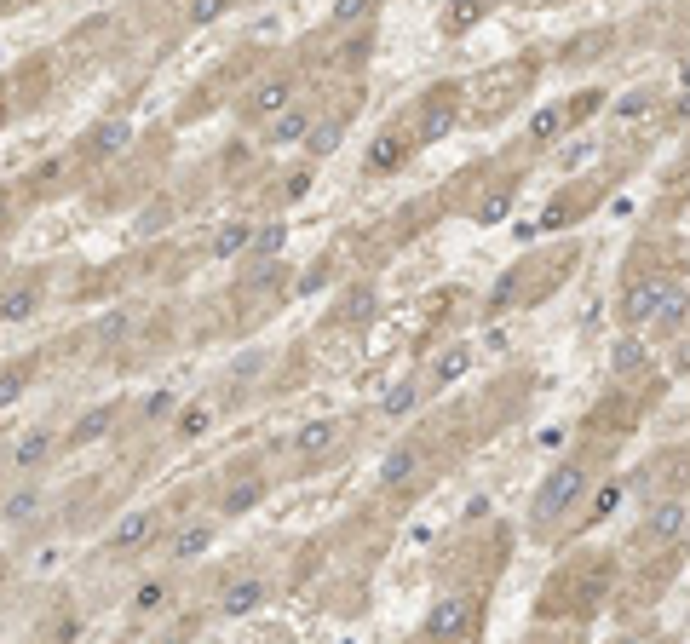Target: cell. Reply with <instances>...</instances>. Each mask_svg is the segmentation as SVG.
<instances>
[{"label": "cell", "mask_w": 690, "mask_h": 644, "mask_svg": "<svg viewBox=\"0 0 690 644\" xmlns=\"http://www.w3.org/2000/svg\"><path fill=\"white\" fill-rule=\"evenodd\" d=\"M0 581H6V558H0Z\"/></svg>", "instance_id": "obj_48"}, {"label": "cell", "mask_w": 690, "mask_h": 644, "mask_svg": "<svg viewBox=\"0 0 690 644\" xmlns=\"http://www.w3.org/2000/svg\"><path fill=\"white\" fill-rule=\"evenodd\" d=\"M374 311H380V294H374L368 282L345 288V294H340V305H334V317H340V322H351V328H368V322H374Z\"/></svg>", "instance_id": "obj_23"}, {"label": "cell", "mask_w": 690, "mask_h": 644, "mask_svg": "<svg viewBox=\"0 0 690 644\" xmlns=\"http://www.w3.org/2000/svg\"><path fill=\"white\" fill-rule=\"evenodd\" d=\"M685 322H690V288H685V282H673V288L656 299V311H650V322H644V328H656V334L667 340V334H679Z\"/></svg>", "instance_id": "obj_20"}, {"label": "cell", "mask_w": 690, "mask_h": 644, "mask_svg": "<svg viewBox=\"0 0 690 644\" xmlns=\"http://www.w3.org/2000/svg\"><path fill=\"white\" fill-rule=\"evenodd\" d=\"M426 391H432V386H426V374H409V380H397V386L386 391V403H380V409H386L391 420H409V414L420 409V397H426Z\"/></svg>", "instance_id": "obj_25"}, {"label": "cell", "mask_w": 690, "mask_h": 644, "mask_svg": "<svg viewBox=\"0 0 690 644\" xmlns=\"http://www.w3.org/2000/svg\"><path fill=\"white\" fill-rule=\"evenodd\" d=\"M489 6L495 0H443V35H466V29H478L483 18H489Z\"/></svg>", "instance_id": "obj_24"}, {"label": "cell", "mask_w": 690, "mask_h": 644, "mask_svg": "<svg viewBox=\"0 0 690 644\" xmlns=\"http://www.w3.org/2000/svg\"><path fill=\"white\" fill-rule=\"evenodd\" d=\"M6 472H12V449H6V443H0V478H6Z\"/></svg>", "instance_id": "obj_45"}, {"label": "cell", "mask_w": 690, "mask_h": 644, "mask_svg": "<svg viewBox=\"0 0 690 644\" xmlns=\"http://www.w3.org/2000/svg\"><path fill=\"white\" fill-rule=\"evenodd\" d=\"M265 495H271V478H265L253 460H242V466L230 472V483L219 489V518H242V512H253Z\"/></svg>", "instance_id": "obj_10"}, {"label": "cell", "mask_w": 690, "mask_h": 644, "mask_svg": "<svg viewBox=\"0 0 690 644\" xmlns=\"http://www.w3.org/2000/svg\"><path fill=\"white\" fill-rule=\"evenodd\" d=\"M6 121H12V110H6V98H0V127H6Z\"/></svg>", "instance_id": "obj_47"}, {"label": "cell", "mask_w": 690, "mask_h": 644, "mask_svg": "<svg viewBox=\"0 0 690 644\" xmlns=\"http://www.w3.org/2000/svg\"><path fill=\"white\" fill-rule=\"evenodd\" d=\"M202 432H213V403H207V397L184 403V409H173V437H179V443H196Z\"/></svg>", "instance_id": "obj_26"}, {"label": "cell", "mask_w": 690, "mask_h": 644, "mask_svg": "<svg viewBox=\"0 0 690 644\" xmlns=\"http://www.w3.org/2000/svg\"><path fill=\"white\" fill-rule=\"evenodd\" d=\"M265 598H271V581H265V575H230L225 587H219V598H213V610L225 621H248Z\"/></svg>", "instance_id": "obj_12"}, {"label": "cell", "mask_w": 690, "mask_h": 644, "mask_svg": "<svg viewBox=\"0 0 690 644\" xmlns=\"http://www.w3.org/2000/svg\"><path fill=\"white\" fill-rule=\"evenodd\" d=\"M685 535V501H650L639 524V547H662V541H679Z\"/></svg>", "instance_id": "obj_17"}, {"label": "cell", "mask_w": 690, "mask_h": 644, "mask_svg": "<svg viewBox=\"0 0 690 644\" xmlns=\"http://www.w3.org/2000/svg\"><path fill=\"white\" fill-rule=\"evenodd\" d=\"M512 190H518V184L501 179L495 190H489V196H483V202H478V225H501V219H506V207H512Z\"/></svg>", "instance_id": "obj_33"}, {"label": "cell", "mask_w": 690, "mask_h": 644, "mask_svg": "<svg viewBox=\"0 0 690 644\" xmlns=\"http://www.w3.org/2000/svg\"><path fill=\"white\" fill-rule=\"evenodd\" d=\"M483 627V598L478 593H443L426 610V621H420V633L426 639H472Z\"/></svg>", "instance_id": "obj_4"}, {"label": "cell", "mask_w": 690, "mask_h": 644, "mask_svg": "<svg viewBox=\"0 0 690 644\" xmlns=\"http://www.w3.org/2000/svg\"><path fill=\"white\" fill-rule=\"evenodd\" d=\"M64 173H69V156L46 161V167H35V184H29V196H58L64 190Z\"/></svg>", "instance_id": "obj_34"}, {"label": "cell", "mask_w": 690, "mask_h": 644, "mask_svg": "<svg viewBox=\"0 0 690 644\" xmlns=\"http://www.w3.org/2000/svg\"><path fill=\"white\" fill-rule=\"evenodd\" d=\"M472 368V345H449L443 357L432 363V374H426V386H449V380H460Z\"/></svg>", "instance_id": "obj_31"}, {"label": "cell", "mask_w": 690, "mask_h": 644, "mask_svg": "<svg viewBox=\"0 0 690 644\" xmlns=\"http://www.w3.org/2000/svg\"><path fill=\"white\" fill-rule=\"evenodd\" d=\"M414 150H420V138H414L409 121H386V127L374 133V144H368V156H363V179H386V173H403Z\"/></svg>", "instance_id": "obj_5"}, {"label": "cell", "mask_w": 690, "mask_h": 644, "mask_svg": "<svg viewBox=\"0 0 690 644\" xmlns=\"http://www.w3.org/2000/svg\"><path fill=\"white\" fill-rule=\"evenodd\" d=\"M587 489H593V466H587V460H558L547 478H541V489L529 495V529L547 535V529H558L564 518H575V506L587 501Z\"/></svg>", "instance_id": "obj_1"}, {"label": "cell", "mask_w": 690, "mask_h": 644, "mask_svg": "<svg viewBox=\"0 0 690 644\" xmlns=\"http://www.w3.org/2000/svg\"><path fill=\"white\" fill-rule=\"evenodd\" d=\"M121 426V403H92L75 426L64 432V455H75V449H87V443H104V437Z\"/></svg>", "instance_id": "obj_14"}, {"label": "cell", "mask_w": 690, "mask_h": 644, "mask_svg": "<svg viewBox=\"0 0 690 644\" xmlns=\"http://www.w3.org/2000/svg\"><path fill=\"white\" fill-rule=\"evenodd\" d=\"M58 455H64V432H58V426H29V432L12 443V472H18V478H41Z\"/></svg>", "instance_id": "obj_8"}, {"label": "cell", "mask_w": 690, "mask_h": 644, "mask_svg": "<svg viewBox=\"0 0 690 644\" xmlns=\"http://www.w3.org/2000/svg\"><path fill=\"white\" fill-rule=\"evenodd\" d=\"M420 478V449L414 443H397L386 460H380V489H409Z\"/></svg>", "instance_id": "obj_21"}, {"label": "cell", "mask_w": 690, "mask_h": 644, "mask_svg": "<svg viewBox=\"0 0 690 644\" xmlns=\"http://www.w3.org/2000/svg\"><path fill=\"white\" fill-rule=\"evenodd\" d=\"M667 127H690V87H685V98L673 104V115H667Z\"/></svg>", "instance_id": "obj_44"}, {"label": "cell", "mask_w": 690, "mask_h": 644, "mask_svg": "<svg viewBox=\"0 0 690 644\" xmlns=\"http://www.w3.org/2000/svg\"><path fill=\"white\" fill-rule=\"evenodd\" d=\"M650 104H656V87H639L633 98H621V104H616V121H639Z\"/></svg>", "instance_id": "obj_37"}, {"label": "cell", "mask_w": 690, "mask_h": 644, "mask_svg": "<svg viewBox=\"0 0 690 644\" xmlns=\"http://www.w3.org/2000/svg\"><path fill=\"white\" fill-rule=\"evenodd\" d=\"M161 225H167V202H161V207H144V219H138V236H156Z\"/></svg>", "instance_id": "obj_43"}, {"label": "cell", "mask_w": 690, "mask_h": 644, "mask_svg": "<svg viewBox=\"0 0 690 644\" xmlns=\"http://www.w3.org/2000/svg\"><path fill=\"white\" fill-rule=\"evenodd\" d=\"M41 288H46V276H41V271L12 276V282L0 288V322H23V317H35V311H41Z\"/></svg>", "instance_id": "obj_16"}, {"label": "cell", "mask_w": 690, "mask_h": 644, "mask_svg": "<svg viewBox=\"0 0 690 644\" xmlns=\"http://www.w3.org/2000/svg\"><path fill=\"white\" fill-rule=\"evenodd\" d=\"M311 121H317L311 110H294V104H288V110H282V115L271 121L265 144H305V138H311Z\"/></svg>", "instance_id": "obj_28"}, {"label": "cell", "mask_w": 690, "mask_h": 644, "mask_svg": "<svg viewBox=\"0 0 690 644\" xmlns=\"http://www.w3.org/2000/svg\"><path fill=\"white\" fill-rule=\"evenodd\" d=\"M127 144H133V127H127L121 115H104V121H92L87 138H81V161H110V156H121Z\"/></svg>", "instance_id": "obj_15"}, {"label": "cell", "mask_w": 690, "mask_h": 644, "mask_svg": "<svg viewBox=\"0 0 690 644\" xmlns=\"http://www.w3.org/2000/svg\"><path fill=\"white\" fill-rule=\"evenodd\" d=\"M587 512H581V529H593V524H604L610 512H616V501H621V483H604V489H587Z\"/></svg>", "instance_id": "obj_32"}, {"label": "cell", "mask_w": 690, "mask_h": 644, "mask_svg": "<svg viewBox=\"0 0 690 644\" xmlns=\"http://www.w3.org/2000/svg\"><path fill=\"white\" fill-rule=\"evenodd\" d=\"M570 98H558V104H547V110H535L529 115V150H552L558 138L570 133Z\"/></svg>", "instance_id": "obj_19"}, {"label": "cell", "mask_w": 690, "mask_h": 644, "mask_svg": "<svg viewBox=\"0 0 690 644\" xmlns=\"http://www.w3.org/2000/svg\"><path fill=\"white\" fill-rule=\"evenodd\" d=\"M161 541H167V512L161 506H133V512H121L104 529V558L110 564H133L144 552H156Z\"/></svg>", "instance_id": "obj_2"}, {"label": "cell", "mask_w": 690, "mask_h": 644, "mask_svg": "<svg viewBox=\"0 0 690 644\" xmlns=\"http://www.w3.org/2000/svg\"><path fill=\"white\" fill-rule=\"evenodd\" d=\"M294 87H299V75L294 69H276V75H265L253 92H242V104H236V115L248 121V127H259V121H276V115L294 104Z\"/></svg>", "instance_id": "obj_7"}, {"label": "cell", "mask_w": 690, "mask_h": 644, "mask_svg": "<svg viewBox=\"0 0 690 644\" xmlns=\"http://www.w3.org/2000/svg\"><path fill=\"white\" fill-rule=\"evenodd\" d=\"M213 541H219V518L196 512V518H184V524L167 529V564H196V558H207Z\"/></svg>", "instance_id": "obj_11"}, {"label": "cell", "mask_w": 690, "mask_h": 644, "mask_svg": "<svg viewBox=\"0 0 690 644\" xmlns=\"http://www.w3.org/2000/svg\"><path fill=\"white\" fill-rule=\"evenodd\" d=\"M173 409H179V397H173V391H150V397H144V409H138V420H144V426H167V420H173Z\"/></svg>", "instance_id": "obj_36"}, {"label": "cell", "mask_w": 690, "mask_h": 644, "mask_svg": "<svg viewBox=\"0 0 690 644\" xmlns=\"http://www.w3.org/2000/svg\"><path fill=\"white\" fill-rule=\"evenodd\" d=\"M46 512H52V495H46L35 478H23L18 489H6V501H0V518L12 529H41Z\"/></svg>", "instance_id": "obj_13"}, {"label": "cell", "mask_w": 690, "mask_h": 644, "mask_svg": "<svg viewBox=\"0 0 690 644\" xmlns=\"http://www.w3.org/2000/svg\"><path fill=\"white\" fill-rule=\"evenodd\" d=\"M282 248H288V225H282V219H265V225H253V242L242 259H276Z\"/></svg>", "instance_id": "obj_29"}, {"label": "cell", "mask_w": 690, "mask_h": 644, "mask_svg": "<svg viewBox=\"0 0 690 644\" xmlns=\"http://www.w3.org/2000/svg\"><path fill=\"white\" fill-rule=\"evenodd\" d=\"M225 6H230V0H190V23H213V18H225Z\"/></svg>", "instance_id": "obj_40"}, {"label": "cell", "mask_w": 690, "mask_h": 644, "mask_svg": "<svg viewBox=\"0 0 690 644\" xmlns=\"http://www.w3.org/2000/svg\"><path fill=\"white\" fill-rule=\"evenodd\" d=\"M305 190H311V167H294V173H288V184H282V196H288V202H299Z\"/></svg>", "instance_id": "obj_42"}, {"label": "cell", "mask_w": 690, "mask_h": 644, "mask_svg": "<svg viewBox=\"0 0 690 644\" xmlns=\"http://www.w3.org/2000/svg\"><path fill=\"white\" fill-rule=\"evenodd\" d=\"M357 98H363V92H351V98H345V110H334V115H322V121H311V138H305L311 161H322V156H334V150H340L345 127H351V115H357Z\"/></svg>", "instance_id": "obj_18"}, {"label": "cell", "mask_w": 690, "mask_h": 644, "mask_svg": "<svg viewBox=\"0 0 690 644\" xmlns=\"http://www.w3.org/2000/svg\"><path fill=\"white\" fill-rule=\"evenodd\" d=\"M35 363H41V357H12V363H0V409H12L23 391H29Z\"/></svg>", "instance_id": "obj_27"}, {"label": "cell", "mask_w": 690, "mask_h": 644, "mask_svg": "<svg viewBox=\"0 0 690 644\" xmlns=\"http://www.w3.org/2000/svg\"><path fill=\"white\" fill-rule=\"evenodd\" d=\"M368 12H374V0H334L328 23L334 29H357V23H368Z\"/></svg>", "instance_id": "obj_35"}, {"label": "cell", "mask_w": 690, "mask_h": 644, "mask_svg": "<svg viewBox=\"0 0 690 644\" xmlns=\"http://www.w3.org/2000/svg\"><path fill=\"white\" fill-rule=\"evenodd\" d=\"M127 328H133V317H127V311H115L110 322H98V345H115V340H127Z\"/></svg>", "instance_id": "obj_39"}, {"label": "cell", "mask_w": 690, "mask_h": 644, "mask_svg": "<svg viewBox=\"0 0 690 644\" xmlns=\"http://www.w3.org/2000/svg\"><path fill=\"white\" fill-rule=\"evenodd\" d=\"M167 604H173V581H167V575H150V581H138L133 616H156V610H167Z\"/></svg>", "instance_id": "obj_30"}, {"label": "cell", "mask_w": 690, "mask_h": 644, "mask_svg": "<svg viewBox=\"0 0 690 644\" xmlns=\"http://www.w3.org/2000/svg\"><path fill=\"white\" fill-rule=\"evenodd\" d=\"M679 87H690V58H685V64H679Z\"/></svg>", "instance_id": "obj_46"}, {"label": "cell", "mask_w": 690, "mask_h": 644, "mask_svg": "<svg viewBox=\"0 0 690 644\" xmlns=\"http://www.w3.org/2000/svg\"><path fill=\"white\" fill-rule=\"evenodd\" d=\"M673 288V271H650V276H639L633 288H621V299H616V322L633 334V328H644L650 322V311H656V299Z\"/></svg>", "instance_id": "obj_9"}, {"label": "cell", "mask_w": 690, "mask_h": 644, "mask_svg": "<svg viewBox=\"0 0 690 644\" xmlns=\"http://www.w3.org/2000/svg\"><path fill=\"white\" fill-rule=\"evenodd\" d=\"M455 115H460V87H455V81H443V87H432L409 110V127H414L420 144H437V138L455 133Z\"/></svg>", "instance_id": "obj_6"}, {"label": "cell", "mask_w": 690, "mask_h": 644, "mask_svg": "<svg viewBox=\"0 0 690 644\" xmlns=\"http://www.w3.org/2000/svg\"><path fill=\"white\" fill-rule=\"evenodd\" d=\"M644 368V340H621L616 345V374H639Z\"/></svg>", "instance_id": "obj_38"}, {"label": "cell", "mask_w": 690, "mask_h": 644, "mask_svg": "<svg viewBox=\"0 0 690 644\" xmlns=\"http://www.w3.org/2000/svg\"><path fill=\"white\" fill-rule=\"evenodd\" d=\"M248 242H253V225H248V219H225V225L213 230V242H207V259H219V265H225V259H242V253H248Z\"/></svg>", "instance_id": "obj_22"}, {"label": "cell", "mask_w": 690, "mask_h": 644, "mask_svg": "<svg viewBox=\"0 0 690 644\" xmlns=\"http://www.w3.org/2000/svg\"><path fill=\"white\" fill-rule=\"evenodd\" d=\"M12 225H18V196H12V190H0V242L12 236Z\"/></svg>", "instance_id": "obj_41"}, {"label": "cell", "mask_w": 690, "mask_h": 644, "mask_svg": "<svg viewBox=\"0 0 690 644\" xmlns=\"http://www.w3.org/2000/svg\"><path fill=\"white\" fill-rule=\"evenodd\" d=\"M345 443H351V426H345L340 414H317V420H305V426L288 437L294 472H328V466L345 455Z\"/></svg>", "instance_id": "obj_3"}]
</instances>
